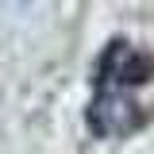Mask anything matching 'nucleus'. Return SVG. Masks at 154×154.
<instances>
[{
  "label": "nucleus",
  "mask_w": 154,
  "mask_h": 154,
  "mask_svg": "<svg viewBox=\"0 0 154 154\" xmlns=\"http://www.w3.org/2000/svg\"><path fill=\"white\" fill-rule=\"evenodd\" d=\"M154 85V58L131 42L116 38L96 66V93L89 127L96 135H127L146 119L143 93Z\"/></svg>",
  "instance_id": "obj_1"
}]
</instances>
